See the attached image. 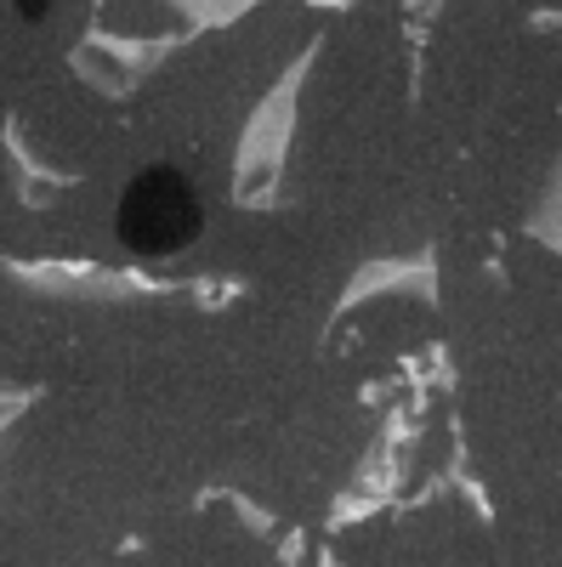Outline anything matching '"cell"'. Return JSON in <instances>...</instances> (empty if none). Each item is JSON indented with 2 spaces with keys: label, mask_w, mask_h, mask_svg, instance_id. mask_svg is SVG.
<instances>
[{
  "label": "cell",
  "mask_w": 562,
  "mask_h": 567,
  "mask_svg": "<svg viewBox=\"0 0 562 567\" xmlns=\"http://www.w3.org/2000/svg\"><path fill=\"white\" fill-rule=\"evenodd\" d=\"M12 7H18V12L34 23V18H45V12H52V0H12Z\"/></svg>",
  "instance_id": "cell-2"
},
{
  "label": "cell",
  "mask_w": 562,
  "mask_h": 567,
  "mask_svg": "<svg viewBox=\"0 0 562 567\" xmlns=\"http://www.w3.org/2000/svg\"><path fill=\"white\" fill-rule=\"evenodd\" d=\"M114 227H120V245L131 256H176L200 239L205 227V199L194 194V182L171 165H149L125 182L120 194V210H114Z\"/></svg>",
  "instance_id": "cell-1"
}]
</instances>
